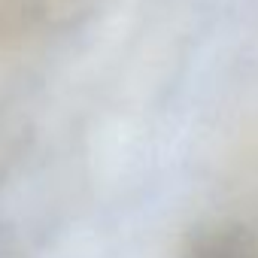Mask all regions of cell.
I'll use <instances>...</instances> for the list:
<instances>
[{
  "label": "cell",
  "mask_w": 258,
  "mask_h": 258,
  "mask_svg": "<svg viewBox=\"0 0 258 258\" xmlns=\"http://www.w3.org/2000/svg\"><path fill=\"white\" fill-rule=\"evenodd\" d=\"M182 258H258V234L240 222L198 225L182 243Z\"/></svg>",
  "instance_id": "1"
}]
</instances>
